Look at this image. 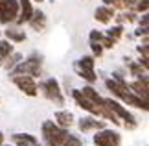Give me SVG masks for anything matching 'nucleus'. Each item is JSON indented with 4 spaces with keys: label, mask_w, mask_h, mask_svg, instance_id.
I'll list each match as a JSON object with an SVG mask.
<instances>
[{
    "label": "nucleus",
    "mask_w": 149,
    "mask_h": 146,
    "mask_svg": "<svg viewBox=\"0 0 149 146\" xmlns=\"http://www.w3.org/2000/svg\"><path fill=\"white\" fill-rule=\"evenodd\" d=\"M66 135H68L66 130L59 128L55 122L48 120V122L42 124V137H44V141H46L48 146H63Z\"/></svg>",
    "instance_id": "nucleus-1"
},
{
    "label": "nucleus",
    "mask_w": 149,
    "mask_h": 146,
    "mask_svg": "<svg viewBox=\"0 0 149 146\" xmlns=\"http://www.w3.org/2000/svg\"><path fill=\"white\" fill-rule=\"evenodd\" d=\"M103 104L112 111L116 116H122V118L125 120V126H129V128H134L136 126V120H134V116L129 113L125 107H122L120 104L116 102V100H112V98H103Z\"/></svg>",
    "instance_id": "nucleus-2"
},
{
    "label": "nucleus",
    "mask_w": 149,
    "mask_h": 146,
    "mask_svg": "<svg viewBox=\"0 0 149 146\" xmlns=\"http://www.w3.org/2000/svg\"><path fill=\"white\" fill-rule=\"evenodd\" d=\"M76 71L77 74L81 76V78H85L87 81H96V74H94V57H90V56H85L81 57L77 63H76Z\"/></svg>",
    "instance_id": "nucleus-3"
},
{
    "label": "nucleus",
    "mask_w": 149,
    "mask_h": 146,
    "mask_svg": "<svg viewBox=\"0 0 149 146\" xmlns=\"http://www.w3.org/2000/svg\"><path fill=\"white\" fill-rule=\"evenodd\" d=\"M13 83L19 87L22 92H26L28 96H37V85H35V80H33L31 76L13 74Z\"/></svg>",
    "instance_id": "nucleus-4"
},
{
    "label": "nucleus",
    "mask_w": 149,
    "mask_h": 146,
    "mask_svg": "<svg viewBox=\"0 0 149 146\" xmlns=\"http://www.w3.org/2000/svg\"><path fill=\"white\" fill-rule=\"evenodd\" d=\"M96 146H118L120 144V135L112 130H103L94 135Z\"/></svg>",
    "instance_id": "nucleus-5"
},
{
    "label": "nucleus",
    "mask_w": 149,
    "mask_h": 146,
    "mask_svg": "<svg viewBox=\"0 0 149 146\" xmlns=\"http://www.w3.org/2000/svg\"><path fill=\"white\" fill-rule=\"evenodd\" d=\"M39 65H41V61H37V57H30L28 61L19 63L17 68L13 71V74H24V76H31L33 78V76H37L39 72H41Z\"/></svg>",
    "instance_id": "nucleus-6"
},
{
    "label": "nucleus",
    "mask_w": 149,
    "mask_h": 146,
    "mask_svg": "<svg viewBox=\"0 0 149 146\" xmlns=\"http://www.w3.org/2000/svg\"><path fill=\"white\" fill-rule=\"evenodd\" d=\"M19 15V0H6V4L0 8V22H11Z\"/></svg>",
    "instance_id": "nucleus-7"
},
{
    "label": "nucleus",
    "mask_w": 149,
    "mask_h": 146,
    "mask_svg": "<svg viewBox=\"0 0 149 146\" xmlns=\"http://www.w3.org/2000/svg\"><path fill=\"white\" fill-rule=\"evenodd\" d=\"M42 91H44V96H46V98H50V100H54L57 104H63V96H61V89H59L57 80L48 78L42 83Z\"/></svg>",
    "instance_id": "nucleus-8"
},
{
    "label": "nucleus",
    "mask_w": 149,
    "mask_h": 146,
    "mask_svg": "<svg viewBox=\"0 0 149 146\" xmlns=\"http://www.w3.org/2000/svg\"><path fill=\"white\" fill-rule=\"evenodd\" d=\"M122 100L123 102H127L129 106H134V107H138V109H144V111H147V100L146 98H142V96H138V95H134L133 91H125V95L122 96Z\"/></svg>",
    "instance_id": "nucleus-9"
},
{
    "label": "nucleus",
    "mask_w": 149,
    "mask_h": 146,
    "mask_svg": "<svg viewBox=\"0 0 149 146\" xmlns=\"http://www.w3.org/2000/svg\"><path fill=\"white\" fill-rule=\"evenodd\" d=\"M19 8H20V15H17V17H19V19H17V22H19V24L30 22L31 15H33L31 2H30V0H20V2H19Z\"/></svg>",
    "instance_id": "nucleus-10"
},
{
    "label": "nucleus",
    "mask_w": 149,
    "mask_h": 146,
    "mask_svg": "<svg viewBox=\"0 0 149 146\" xmlns=\"http://www.w3.org/2000/svg\"><path fill=\"white\" fill-rule=\"evenodd\" d=\"M72 113H68V111H57L55 113V124L63 128V130H66V128L72 126Z\"/></svg>",
    "instance_id": "nucleus-11"
},
{
    "label": "nucleus",
    "mask_w": 149,
    "mask_h": 146,
    "mask_svg": "<svg viewBox=\"0 0 149 146\" xmlns=\"http://www.w3.org/2000/svg\"><path fill=\"white\" fill-rule=\"evenodd\" d=\"M96 128H103V122L101 120H96L92 116H87V118H81L79 120V130L81 131H88V130H96Z\"/></svg>",
    "instance_id": "nucleus-12"
},
{
    "label": "nucleus",
    "mask_w": 149,
    "mask_h": 146,
    "mask_svg": "<svg viewBox=\"0 0 149 146\" xmlns=\"http://www.w3.org/2000/svg\"><path fill=\"white\" fill-rule=\"evenodd\" d=\"M96 20H100V22H109L114 17V9L111 8V6H101V8L96 9Z\"/></svg>",
    "instance_id": "nucleus-13"
},
{
    "label": "nucleus",
    "mask_w": 149,
    "mask_h": 146,
    "mask_svg": "<svg viewBox=\"0 0 149 146\" xmlns=\"http://www.w3.org/2000/svg\"><path fill=\"white\" fill-rule=\"evenodd\" d=\"M44 22H46V17H44L42 11H33V15H31V19H30V24L35 28V30H42Z\"/></svg>",
    "instance_id": "nucleus-14"
},
{
    "label": "nucleus",
    "mask_w": 149,
    "mask_h": 146,
    "mask_svg": "<svg viewBox=\"0 0 149 146\" xmlns=\"http://www.w3.org/2000/svg\"><path fill=\"white\" fill-rule=\"evenodd\" d=\"M127 87H131V89H134L133 92L134 95H138V96H142V98H146L147 100V81H134V83H131V85H127Z\"/></svg>",
    "instance_id": "nucleus-15"
},
{
    "label": "nucleus",
    "mask_w": 149,
    "mask_h": 146,
    "mask_svg": "<svg viewBox=\"0 0 149 146\" xmlns=\"http://www.w3.org/2000/svg\"><path fill=\"white\" fill-rule=\"evenodd\" d=\"M11 54H13V44H11V41H0V59L4 61L6 57L11 56Z\"/></svg>",
    "instance_id": "nucleus-16"
},
{
    "label": "nucleus",
    "mask_w": 149,
    "mask_h": 146,
    "mask_svg": "<svg viewBox=\"0 0 149 146\" xmlns=\"http://www.w3.org/2000/svg\"><path fill=\"white\" fill-rule=\"evenodd\" d=\"M6 37H8V41H17V43H20V41H24L26 39V33L24 32H20V30H6Z\"/></svg>",
    "instance_id": "nucleus-17"
},
{
    "label": "nucleus",
    "mask_w": 149,
    "mask_h": 146,
    "mask_svg": "<svg viewBox=\"0 0 149 146\" xmlns=\"http://www.w3.org/2000/svg\"><path fill=\"white\" fill-rule=\"evenodd\" d=\"M13 141H22V142H28L30 146H39V141L35 137L28 135V133H15L13 135Z\"/></svg>",
    "instance_id": "nucleus-18"
},
{
    "label": "nucleus",
    "mask_w": 149,
    "mask_h": 146,
    "mask_svg": "<svg viewBox=\"0 0 149 146\" xmlns=\"http://www.w3.org/2000/svg\"><path fill=\"white\" fill-rule=\"evenodd\" d=\"M122 33H123V28L122 26H114V28H111V30L107 32V37H111L112 41H116V39L122 37Z\"/></svg>",
    "instance_id": "nucleus-19"
},
{
    "label": "nucleus",
    "mask_w": 149,
    "mask_h": 146,
    "mask_svg": "<svg viewBox=\"0 0 149 146\" xmlns=\"http://www.w3.org/2000/svg\"><path fill=\"white\" fill-rule=\"evenodd\" d=\"M63 146H83V144H81V141H79L77 137H74V135L68 133L66 139H65V142H63Z\"/></svg>",
    "instance_id": "nucleus-20"
},
{
    "label": "nucleus",
    "mask_w": 149,
    "mask_h": 146,
    "mask_svg": "<svg viewBox=\"0 0 149 146\" xmlns=\"http://www.w3.org/2000/svg\"><path fill=\"white\" fill-rule=\"evenodd\" d=\"M90 46H92V52L96 56H101V52H103V46L100 43H96V41H90Z\"/></svg>",
    "instance_id": "nucleus-21"
},
{
    "label": "nucleus",
    "mask_w": 149,
    "mask_h": 146,
    "mask_svg": "<svg viewBox=\"0 0 149 146\" xmlns=\"http://www.w3.org/2000/svg\"><path fill=\"white\" fill-rule=\"evenodd\" d=\"M19 59H20V54H15V56L11 57V59H9L8 63H6V67H8V68H11V67H13V65H15V63L19 61Z\"/></svg>",
    "instance_id": "nucleus-22"
},
{
    "label": "nucleus",
    "mask_w": 149,
    "mask_h": 146,
    "mask_svg": "<svg viewBox=\"0 0 149 146\" xmlns=\"http://www.w3.org/2000/svg\"><path fill=\"white\" fill-rule=\"evenodd\" d=\"M136 11H147V0H140V4H136Z\"/></svg>",
    "instance_id": "nucleus-23"
},
{
    "label": "nucleus",
    "mask_w": 149,
    "mask_h": 146,
    "mask_svg": "<svg viewBox=\"0 0 149 146\" xmlns=\"http://www.w3.org/2000/svg\"><path fill=\"white\" fill-rule=\"evenodd\" d=\"M17 146H30L28 142H22V141H17Z\"/></svg>",
    "instance_id": "nucleus-24"
},
{
    "label": "nucleus",
    "mask_w": 149,
    "mask_h": 146,
    "mask_svg": "<svg viewBox=\"0 0 149 146\" xmlns=\"http://www.w3.org/2000/svg\"><path fill=\"white\" fill-rule=\"evenodd\" d=\"M2 141H4V135H2V133H0V144H2Z\"/></svg>",
    "instance_id": "nucleus-25"
},
{
    "label": "nucleus",
    "mask_w": 149,
    "mask_h": 146,
    "mask_svg": "<svg viewBox=\"0 0 149 146\" xmlns=\"http://www.w3.org/2000/svg\"><path fill=\"white\" fill-rule=\"evenodd\" d=\"M6 4V0H0V8H2V6Z\"/></svg>",
    "instance_id": "nucleus-26"
},
{
    "label": "nucleus",
    "mask_w": 149,
    "mask_h": 146,
    "mask_svg": "<svg viewBox=\"0 0 149 146\" xmlns=\"http://www.w3.org/2000/svg\"><path fill=\"white\" fill-rule=\"evenodd\" d=\"M35 2H42V0H35Z\"/></svg>",
    "instance_id": "nucleus-27"
}]
</instances>
